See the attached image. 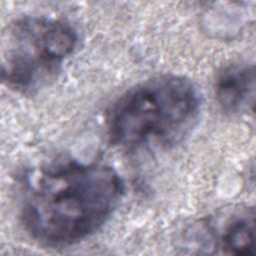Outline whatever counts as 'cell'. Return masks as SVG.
<instances>
[{
  "label": "cell",
  "instance_id": "1",
  "mask_svg": "<svg viewBox=\"0 0 256 256\" xmlns=\"http://www.w3.org/2000/svg\"><path fill=\"white\" fill-rule=\"evenodd\" d=\"M124 190L119 174L103 164L57 161L26 177L20 217L26 231L49 245H69L98 230Z\"/></svg>",
  "mask_w": 256,
  "mask_h": 256
},
{
  "label": "cell",
  "instance_id": "2",
  "mask_svg": "<svg viewBox=\"0 0 256 256\" xmlns=\"http://www.w3.org/2000/svg\"><path fill=\"white\" fill-rule=\"evenodd\" d=\"M200 98L193 83L178 75L142 82L123 94L107 115L110 141L123 148L169 144L196 120Z\"/></svg>",
  "mask_w": 256,
  "mask_h": 256
},
{
  "label": "cell",
  "instance_id": "3",
  "mask_svg": "<svg viewBox=\"0 0 256 256\" xmlns=\"http://www.w3.org/2000/svg\"><path fill=\"white\" fill-rule=\"evenodd\" d=\"M76 42L75 31L63 21L38 16L14 20L1 37L3 82L21 91L36 88L57 71Z\"/></svg>",
  "mask_w": 256,
  "mask_h": 256
},
{
  "label": "cell",
  "instance_id": "4",
  "mask_svg": "<svg viewBox=\"0 0 256 256\" xmlns=\"http://www.w3.org/2000/svg\"><path fill=\"white\" fill-rule=\"evenodd\" d=\"M196 240L200 248H218L225 254L252 255L255 248V212L252 207L235 208L223 219L200 224Z\"/></svg>",
  "mask_w": 256,
  "mask_h": 256
},
{
  "label": "cell",
  "instance_id": "5",
  "mask_svg": "<svg viewBox=\"0 0 256 256\" xmlns=\"http://www.w3.org/2000/svg\"><path fill=\"white\" fill-rule=\"evenodd\" d=\"M255 72L249 64H230L216 76L214 90L220 107L227 112H237L254 103Z\"/></svg>",
  "mask_w": 256,
  "mask_h": 256
}]
</instances>
